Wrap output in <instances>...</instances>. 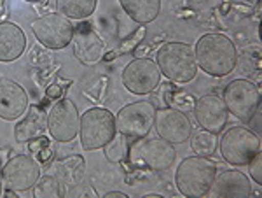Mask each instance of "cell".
I'll return each instance as SVG.
<instances>
[{
  "label": "cell",
  "instance_id": "cell-35",
  "mask_svg": "<svg viewBox=\"0 0 262 198\" xmlns=\"http://www.w3.org/2000/svg\"><path fill=\"white\" fill-rule=\"evenodd\" d=\"M4 191V181H2V174H0V195H2Z\"/></svg>",
  "mask_w": 262,
  "mask_h": 198
},
{
  "label": "cell",
  "instance_id": "cell-25",
  "mask_svg": "<svg viewBox=\"0 0 262 198\" xmlns=\"http://www.w3.org/2000/svg\"><path fill=\"white\" fill-rule=\"evenodd\" d=\"M33 196L35 198H61L65 196V189L63 184L54 175H44L39 177L33 184Z\"/></svg>",
  "mask_w": 262,
  "mask_h": 198
},
{
  "label": "cell",
  "instance_id": "cell-9",
  "mask_svg": "<svg viewBox=\"0 0 262 198\" xmlns=\"http://www.w3.org/2000/svg\"><path fill=\"white\" fill-rule=\"evenodd\" d=\"M156 105L152 102L128 104L116 114V128L128 138H142L154 128Z\"/></svg>",
  "mask_w": 262,
  "mask_h": 198
},
{
  "label": "cell",
  "instance_id": "cell-17",
  "mask_svg": "<svg viewBox=\"0 0 262 198\" xmlns=\"http://www.w3.org/2000/svg\"><path fill=\"white\" fill-rule=\"evenodd\" d=\"M28 109V95L16 81L0 83V117L6 121L19 120Z\"/></svg>",
  "mask_w": 262,
  "mask_h": 198
},
{
  "label": "cell",
  "instance_id": "cell-27",
  "mask_svg": "<svg viewBox=\"0 0 262 198\" xmlns=\"http://www.w3.org/2000/svg\"><path fill=\"white\" fill-rule=\"evenodd\" d=\"M217 135L212 132H206V130H201L198 132L196 135L192 137V142H191V147L196 154L200 156H212L217 149Z\"/></svg>",
  "mask_w": 262,
  "mask_h": 198
},
{
  "label": "cell",
  "instance_id": "cell-14",
  "mask_svg": "<svg viewBox=\"0 0 262 198\" xmlns=\"http://www.w3.org/2000/svg\"><path fill=\"white\" fill-rule=\"evenodd\" d=\"M72 46H74V54L82 65H96L103 60L105 44L95 30L91 23L84 21L74 28V37H72Z\"/></svg>",
  "mask_w": 262,
  "mask_h": 198
},
{
  "label": "cell",
  "instance_id": "cell-15",
  "mask_svg": "<svg viewBox=\"0 0 262 198\" xmlns=\"http://www.w3.org/2000/svg\"><path fill=\"white\" fill-rule=\"evenodd\" d=\"M192 111L198 125L203 130L212 132L215 135L224 132V126L227 125V117H229V111H227L222 96L215 93L203 95L201 98L196 100Z\"/></svg>",
  "mask_w": 262,
  "mask_h": 198
},
{
  "label": "cell",
  "instance_id": "cell-2",
  "mask_svg": "<svg viewBox=\"0 0 262 198\" xmlns=\"http://www.w3.org/2000/svg\"><path fill=\"white\" fill-rule=\"evenodd\" d=\"M156 63L161 74L166 75V79L171 83H191L198 75L196 54L192 46L185 42H164L156 54Z\"/></svg>",
  "mask_w": 262,
  "mask_h": 198
},
{
  "label": "cell",
  "instance_id": "cell-10",
  "mask_svg": "<svg viewBox=\"0 0 262 198\" xmlns=\"http://www.w3.org/2000/svg\"><path fill=\"white\" fill-rule=\"evenodd\" d=\"M161 83V70L150 58H135L122 70V84L133 95H149Z\"/></svg>",
  "mask_w": 262,
  "mask_h": 198
},
{
  "label": "cell",
  "instance_id": "cell-36",
  "mask_svg": "<svg viewBox=\"0 0 262 198\" xmlns=\"http://www.w3.org/2000/svg\"><path fill=\"white\" fill-rule=\"evenodd\" d=\"M25 2H32V4H39L42 0H25Z\"/></svg>",
  "mask_w": 262,
  "mask_h": 198
},
{
  "label": "cell",
  "instance_id": "cell-3",
  "mask_svg": "<svg viewBox=\"0 0 262 198\" xmlns=\"http://www.w3.org/2000/svg\"><path fill=\"white\" fill-rule=\"evenodd\" d=\"M215 175H217V165L213 160L196 154L182 160L175 172V184L184 196L200 198L208 193Z\"/></svg>",
  "mask_w": 262,
  "mask_h": 198
},
{
  "label": "cell",
  "instance_id": "cell-12",
  "mask_svg": "<svg viewBox=\"0 0 262 198\" xmlns=\"http://www.w3.org/2000/svg\"><path fill=\"white\" fill-rule=\"evenodd\" d=\"M40 177V165L30 154H16L2 168L4 186L16 193L28 191Z\"/></svg>",
  "mask_w": 262,
  "mask_h": 198
},
{
  "label": "cell",
  "instance_id": "cell-20",
  "mask_svg": "<svg viewBox=\"0 0 262 198\" xmlns=\"http://www.w3.org/2000/svg\"><path fill=\"white\" fill-rule=\"evenodd\" d=\"M119 2L126 14L138 25L154 21L161 11V0H119Z\"/></svg>",
  "mask_w": 262,
  "mask_h": 198
},
{
  "label": "cell",
  "instance_id": "cell-13",
  "mask_svg": "<svg viewBox=\"0 0 262 198\" xmlns=\"http://www.w3.org/2000/svg\"><path fill=\"white\" fill-rule=\"evenodd\" d=\"M154 126L158 135L170 144H184L192 135V125L187 114L168 105L156 109Z\"/></svg>",
  "mask_w": 262,
  "mask_h": 198
},
{
  "label": "cell",
  "instance_id": "cell-19",
  "mask_svg": "<svg viewBox=\"0 0 262 198\" xmlns=\"http://www.w3.org/2000/svg\"><path fill=\"white\" fill-rule=\"evenodd\" d=\"M27 49V37L16 23H0V62H14Z\"/></svg>",
  "mask_w": 262,
  "mask_h": 198
},
{
  "label": "cell",
  "instance_id": "cell-6",
  "mask_svg": "<svg viewBox=\"0 0 262 198\" xmlns=\"http://www.w3.org/2000/svg\"><path fill=\"white\" fill-rule=\"evenodd\" d=\"M117 133L116 116L103 107H93L81 116L79 135L84 151L100 149Z\"/></svg>",
  "mask_w": 262,
  "mask_h": 198
},
{
  "label": "cell",
  "instance_id": "cell-21",
  "mask_svg": "<svg viewBox=\"0 0 262 198\" xmlns=\"http://www.w3.org/2000/svg\"><path fill=\"white\" fill-rule=\"evenodd\" d=\"M60 14L69 19H88L96 9V0H54Z\"/></svg>",
  "mask_w": 262,
  "mask_h": 198
},
{
  "label": "cell",
  "instance_id": "cell-34",
  "mask_svg": "<svg viewBox=\"0 0 262 198\" xmlns=\"http://www.w3.org/2000/svg\"><path fill=\"white\" fill-rule=\"evenodd\" d=\"M105 198H128V195L126 193H121V191H108L103 195Z\"/></svg>",
  "mask_w": 262,
  "mask_h": 198
},
{
  "label": "cell",
  "instance_id": "cell-24",
  "mask_svg": "<svg viewBox=\"0 0 262 198\" xmlns=\"http://www.w3.org/2000/svg\"><path fill=\"white\" fill-rule=\"evenodd\" d=\"M105 158L111 163H122L124 160H128L129 154V146H128V137H124L122 133L117 132L107 144L103 146Z\"/></svg>",
  "mask_w": 262,
  "mask_h": 198
},
{
  "label": "cell",
  "instance_id": "cell-37",
  "mask_svg": "<svg viewBox=\"0 0 262 198\" xmlns=\"http://www.w3.org/2000/svg\"><path fill=\"white\" fill-rule=\"evenodd\" d=\"M145 198H161L159 195H145Z\"/></svg>",
  "mask_w": 262,
  "mask_h": 198
},
{
  "label": "cell",
  "instance_id": "cell-11",
  "mask_svg": "<svg viewBox=\"0 0 262 198\" xmlns=\"http://www.w3.org/2000/svg\"><path fill=\"white\" fill-rule=\"evenodd\" d=\"M81 116L75 104L69 98H60L48 114V132L56 142H72L79 133Z\"/></svg>",
  "mask_w": 262,
  "mask_h": 198
},
{
  "label": "cell",
  "instance_id": "cell-30",
  "mask_svg": "<svg viewBox=\"0 0 262 198\" xmlns=\"http://www.w3.org/2000/svg\"><path fill=\"white\" fill-rule=\"evenodd\" d=\"M69 84L70 81H61V79H56L51 86H48L46 90V96L48 98H53V100H60L63 98V93L69 90Z\"/></svg>",
  "mask_w": 262,
  "mask_h": 198
},
{
  "label": "cell",
  "instance_id": "cell-1",
  "mask_svg": "<svg viewBox=\"0 0 262 198\" xmlns=\"http://www.w3.org/2000/svg\"><path fill=\"white\" fill-rule=\"evenodd\" d=\"M198 69L213 77H224L234 70L238 63V49L224 33H205L196 42Z\"/></svg>",
  "mask_w": 262,
  "mask_h": 198
},
{
  "label": "cell",
  "instance_id": "cell-18",
  "mask_svg": "<svg viewBox=\"0 0 262 198\" xmlns=\"http://www.w3.org/2000/svg\"><path fill=\"white\" fill-rule=\"evenodd\" d=\"M48 132V112L40 105H28V112L14 126V138L19 144H27Z\"/></svg>",
  "mask_w": 262,
  "mask_h": 198
},
{
  "label": "cell",
  "instance_id": "cell-16",
  "mask_svg": "<svg viewBox=\"0 0 262 198\" xmlns=\"http://www.w3.org/2000/svg\"><path fill=\"white\" fill-rule=\"evenodd\" d=\"M252 193L250 179L242 170H226L215 175L206 195L212 198H247Z\"/></svg>",
  "mask_w": 262,
  "mask_h": 198
},
{
  "label": "cell",
  "instance_id": "cell-26",
  "mask_svg": "<svg viewBox=\"0 0 262 198\" xmlns=\"http://www.w3.org/2000/svg\"><path fill=\"white\" fill-rule=\"evenodd\" d=\"M27 144H28V154H30L39 165H46V163H49L51 160H53L54 156L53 142L46 135L33 138V141L27 142Z\"/></svg>",
  "mask_w": 262,
  "mask_h": 198
},
{
  "label": "cell",
  "instance_id": "cell-23",
  "mask_svg": "<svg viewBox=\"0 0 262 198\" xmlns=\"http://www.w3.org/2000/svg\"><path fill=\"white\" fill-rule=\"evenodd\" d=\"M58 168H60V175L67 184H74V186H77L84 177L86 162H84L82 156L74 154V156L63 158L61 162L58 163Z\"/></svg>",
  "mask_w": 262,
  "mask_h": 198
},
{
  "label": "cell",
  "instance_id": "cell-32",
  "mask_svg": "<svg viewBox=\"0 0 262 198\" xmlns=\"http://www.w3.org/2000/svg\"><path fill=\"white\" fill-rule=\"evenodd\" d=\"M152 49V46H145V44H138L137 48L133 49V53H135V58H147L145 54L149 53Z\"/></svg>",
  "mask_w": 262,
  "mask_h": 198
},
{
  "label": "cell",
  "instance_id": "cell-33",
  "mask_svg": "<svg viewBox=\"0 0 262 198\" xmlns=\"http://www.w3.org/2000/svg\"><path fill=\"white\" fill-rule=\"evenodd\" d=\"M6 16H7V2L6 0H0V23H2Z\"/></svg>",
  "mask_w": 262,
  "mask_h": 198
},
{
  "label": "cell",
  "instance_id": "cell-31",
  "mask_svg": "<svg viewBox=\"0 0 262 198\" xmlns=\"http://www.w3.org/2000/svg\"><path fill=\"white\" fill-rule=\"evenodd\" d=\"M248 167H250L252 179L260 186V184H262V154L260 153L257 154V156L253 158L250 163H248Z\"/></svg>",
  "mask_w": 262,
  "mask_h": 198
},
{
  "label": "cell",
  "instance_id": "cell-28",
  "mask_svg": "<svg viewBox=\"0 0 262 198\" xmlns=\"http://www.w3.org/2000/svg\"><path fill=\"white\" fill-rule=\"evenodd\" d=\"M107 93H108V79L105 75L96 79L86 90H82V95H86L91 102H103Z\"/></svg>",
  "mask_w": 262,
  "mask_h": 198
},
{
  "label": "cell",
  "instance_id": "cell-7",
  "mask_svg": "<svg viewBox=\"0 0 262 198\" xmlns=\"http://www.w3.org/2000/svg\"><path fill=\"white\" fill-rule=\"evenodd\" d=\"M222 100L229 114L248 123L260 109V90L248 79H234L224 88Z\"/></svg>",
  "mask_w": 262,
  "mask_h": 198
},
{
  "label": "cell",
  "instance_id": "cell-5",
  "mask_svg": "<svg viewBox=\"0 0 262 198\" xmlns=\"http://www.w3.org/2000/svg\"><path fill=\"white\" fill-rule=\"evenodd\" d=\"M135 144L129 146V154L135 167L147 168L152 172L168 170L177 158L175 147L161 137H142L135 138Z\"/></svg>",
  "mask_w": 262,
  "mask_h": 198
},
{
  "label": "cell",
  "instance_id": "cell-4",
  "mask_svg": "<svg viewBox=\"0 0 262 198\" xmlns=\"http://www.w3.org/2000/svg\"><path fill=\"white\" fill-rule=\"evenodd\" d=\"M217 146L221 147L222 158L234 167L248 165L260 153L262 147L260 137L252 128L242 125H234L222 132Z\"/></svg>",
  "mask_w": 262,
  "mask_h": 198
},
{
  "label": "cell",
  "instance_id": "cell-29",
  "mask_svg": "<svg viewBox=\"0 0 262 198\" xmlns=\"http://www.w3.org/2000/svg\"><path fill=\"white\" fill-rule=\"evenodd\" d=\"M145 35H147V30L143 27L140 28H137L133 33H129L126 39H122L121 41V53H128L131 51V49H135L138 44H142V41L145 39Z\"/></svg>",
  "mask_w": 262,
  "mask_h": 198
},
{
  "label": "cell",
  "instance_id": "cell-8",
  "mask_svg": "<svg viewBox=\"0 0 262 198\" xmlns=\"http://www.w3.org/2000/svg\"><path fill=\"white\" fill-rule=\"evenodd\" d=\"M74 25L60 12H48L32 21V32L42 46L49 49H63L72 42Z\"/></svg>",
  "mask_w": 262,
  "mask_h": 198
},
{
  "label": "cell",
  "instance_id": "cell-22",
  "mask_svg": "<svg viewBox=\"0 0 262 198\" xmlns=\"http://www.w3.org/2000/svg\"><path fill=\"white\" fill-rule=\"evenodd\" d=\"M164 102H166L168 107L179 109L182 112H189L194 109L196 98L189 91H185L184 88L166 83L164 84Z\"/></svg>",
  "mask_w": 262,
  "mask_h": 198
}]
</instances>
